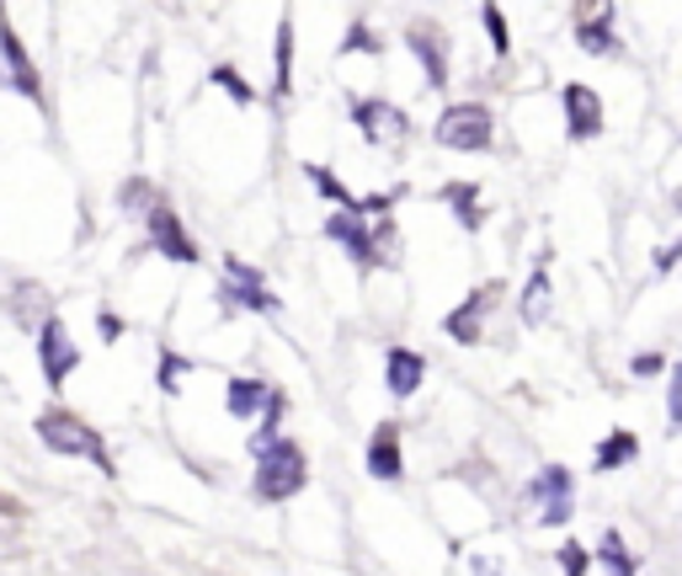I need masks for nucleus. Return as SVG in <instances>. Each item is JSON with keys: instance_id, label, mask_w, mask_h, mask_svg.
I'll use <instances>...</instances> for the list:
<instances>
[{"instance_id": "obj_21", "label": "nucleus", "mask_w": 682, "mask_h": 576, "mask_svg": "<svg viewBox=\"0 0 682 576\" xmlns=\"http://www.w3.org/2000/svg\"><path fill=\"white\" fill-rule=\"evenodd\" d=\"M443 198L453 203V219H459L464 230H480V219H485V213L475 209V187H448Z\"/></svg>"}, {"instance_id": "obj_5", "label": "nucleus", "mask_w": 682, "mask_h": 576, "mask_svg": "<svg viewBox=\"0 0 682 576\" xmlns=\"http://www.w3.org/2000/svg\"><path fill=\"white\" fill-rule=\"evenodd\" d=\"M326 235L342 245L353 262H363V268H374V262H379V245H374V235L363 230V213H357V209H336V213H330Z\"/></svg>"}, {"instance_id": "obj_22", "label": "nucleus", "mask_w": 682, "mask_h": 576, "mask_svg": "<svg viewBox=\"0 0 682 576\" xmlns=\"http://www.w3.org/2000/svg\"><path fill=\"white\" fill-rule=\"evenodd\" d=\"M309 182L321 187V192H326L330 203H336V209H357L363 213V198H353V192H347V187L336 182V177H330V171H321V166H309Z\"/></svg>"}, {"instance_id": "obj_8", "label": "nucleus", "mask_w": 682, "mask_h": 576, "mask_svg": "<svg viewBox=\"0 0 682 576\" xmlns=\"http://www.w3.org/2000/svg\"><path fill=\"white\" fill-rule=\"evenodd\" d=\"M224 273H230V283H224V300L230 304H240V310H277V300L262 289V273H256V268L224 262Z\"/></svg>"}, {"instance_id": "obj_1", "label": "nucleus", "mask_w": 682, "mask_h": 576, "mask_svg": "<svg viewBox=\"0 0 682 576\" xmlns=\"http://www.w3.org/2000/svg\"><path fill=\"white\" fill-rule=\"evenodd\" d=\"M304 481H309V470H304L298 443L277 438L272 449L256 454V496H262V502H288V496L304 491Z\"/></svg>"}, {"instance_id": "obj_7", "label": "nucleus", "mask_w": 682, "mask_h": 576, "mask_svg": "<svg viewBox=\"0 0 682 576\" xmlns=\"http://www.w3.org/2000/svg\"><path fill=\"white\" fill-rule=\"evenodd\" d=\"M145 219H149V241H155L160 256H171V262H198V245H192V235L181 230V219L166 209V203H155Z\"/></svg>"}, {"instance_id": "obj_16", "label": "nucleus", "mask_w": 682, "mask_h": 576, "mask_svg": "<svg viewBox=\"0 0 682 576\" xmlns=\"http://www.w3.org/2000/svg\"><path fill=\"white\" fill-rule=\"evenodd\" d=\"M0 54L11 60V75H17L11 86H17V92H28V96H38V81H32V64H28V54L17 49V38H11V28H6V22H0Z\"/></svg>"}, {"instance_id": "obj_10", "label": "nucleus", "mask_w": 682, "mask_h": 576, "mask_svg": "<svg viewBox=\"0 0 682 576\" xmlns=\"http://www.w3.org/2000/svg\"><path fill=\"white\" fill-rule=\"evenodd\" d=\"M353 118L363 123V139H368V145H385V139H400V134H406V113L389 107V102H357Z\"/></svg>"}, {"instance_id": "obj_27", "label": "nucleus", "mask_w": 682, "mask_h": 576, "mask_svg": "<svg viewBox=\"0 0 682 576\" xmlns=\"http://www.w3.org/2000/svg\"><path fill=\"white\" fill-rule=\"evenodd\" d=\"M155 203H160V198H155L145 182H128V187H123V209H128V213H139V219H145Z\"/></svg>"}, {"instance_id": "obj_26", "label": "nucleus", "mask_w": 682, "mask_h": 576, "mask_svg": "<svg viewBox=\"0 0 682 576\" xmlns=\"http://www.w3.org/2000/svg\"><path fill=\"white\" fill-rule=\"evenodd\" d=\"M213 86H219V92H230L235 102H256V92H251V86L240 81V75L230 70V64H219V70H213Z\"/></svg>"}, {"instance_id": "obj_4", "label": "nucleus", "mask_w": 682, "mask_h": 576, "mask_svg": "<svg viewBox=\"0 0 682 576\" xmlns=\"http://www.w3.org/2000/svg\"><path fill=\"white\" fill-rule=\"evenodd\" d=\"M38 358H43V379L60 390L64 379L75 374V364H81V347L70 342V332H64V321H49L43 326V336H38Z\"/></svg>"}, {"instance_id": "obj_14", "label": "nucleus", "mask_w": 682, "mask_h": 576, "mask_svg": "<svg viewBox=\"0 0 682 576\" xmlns=\"http://www.w3.org/2000/svg\"><path fill=\"white\" fill-rule=\"evenodd\" d=\"M634 454H640V438L619 427V432H608V438L597 443V470H623Z\"/></svg>"}, {"instance_id": "obj_17", "label": "nucleus", "mask_w": 682, "mask_h": 576, "mask_svg": "<svg viewBox=\"0 0 682 576\" xmlns=\"http://www.w3.org/2000/svg\"><path fill=\"white\" fill-rule=\"evenodd\" d=\"M544 315H549V273H534L528 289H523V321L544 326Z\"/></svg>"}, {"instance_id": "obj_34", "label": "nucleus", "mask_w": 682, "mask_h": 576, "mask_svg": "<svg viewBox=\"0 0 682 576\" xmlns=\"http://www.w3.org/2000/svg\"><path fill=\"white\" fill-rule=\"evenodd\" d=\"M118 332H123L118 315H102V342H118Z\"/></svg>"}, {"instance_id": "obj_29", "label": "nucleus", "mask_w": 682, "mask_h": 576, "mask_svg": "<svg viewBox=\"0 0 682 576\" xmlns=\"http://www.w3.org/2000/svg\"><path fill=\"white\" fill-rule=\"evenodd\" d=\"M181 374H187V358H171V353H166V358H160V390L177 395L181 390Z\"/></svg>"}, {"instance_id": "obj_2", "label": "nucleus", "mask_w": 682, "mask_h": 576, "mask_svg": "<svg viewBox=\"0 0 682 576\" xmlns=\"http://www.w3.org/2000/svg\"><path fill=\"white\" fill-rule=\"evenodd\" d=\"M491 134H496V123H491V107H480V102H453V107H443V118L432 123V139L443 150H464V155L485 150Z\"/></svg>"}, {"instance_id": "obj_3", "label": "nucleus", "mask_w": 682, "mask_h": 576, "mask_svg": "<svg viewBox=\"0 0 682 576\" xmlns=\"http://www.w3.org/2000/svg\"><path fill=\"white\" fill-rule=\"evenodd\" d=\"M38 438H43L54 454H86L96 470L113 475V459H107V449H102V438H96L86 422H75L70 411H43V417H38Z\"/></svg>"}, {"instance_id": "obj_11", "label": "nucleus", "mask_w": 682, "mask_h": 576, "mask_svg": "<svg viewBox=\"0 0 682 576\" xmlns=\"http://www.w3.org/2000/svg\"><path fill=\"white\" fill-rule=\"evenodd\" d=\"M400 427L395 422H385L374 438H368V475L374 481H400Z\"/></svg>"}, {"instance_id": "obj_31", "label": "nucleus", "mask_w": 682, "mask_h": 576, "mask_svg": "<svg viewBox=\"0 0 682 576\" xmlns=\"http://www.w3.org/2000/svg\"><path fill=\"white\" fill-rule=\"evenodd\" d=\"M560 566L570 576H581L587 566H592V555H587V545H576V540H570V545H560Z\"/></svg>"}, {"instance_id": "obj_18", "label": "nucleus", "mask_w": 682, "mask_h": 576, "mask_svg": "<svg viewBox=\"0 0 682 576\" xmlns=\"http://www.w3.org/2000/svg\"><path fill=\"white\" fill-rule=\"evenodd\" d=\"M294 92V22L283 17V28H277V96Z\"/></svg>"}, {"instance_id": "obj_12", "label": "nucleus", "mask_w": 682, "mask_h": 576, "mask_svg": "<svg viewBox=\"0 0 682 576\" xmlns=\"http://www.w3.org/2000/svg\"><path fill=\"white\" fill-rule=\"evenodd\" d=\"M272 400L277 395H272L267 379H230V390H224V406H230V417H240V422H256Z\"/></svg>"}, {"instance_id": "obj_23", "label": "nucleus", "mask_w": 682, "mask_h": 576, "mask_svg": "<svg viewBox=\"0 0 682 576\" xmlns=\"http://www.w3.org/2000/svg\"><path fill=\"white\" fill-rule=\"evenodd\" d=\"M534 496L538 502H549V496H570V470H560V464H544L534 481Z\"/></svg>"}, {"instance_id": "obj_13", "label": "nucleus", "mask_w": 682, "mask_h": 576, "mask_svg": "<svg viewBox=\"0 0 682 576\" xmlns=\"http://www.w3.org/2000/svg\"><path fill=\"white\" fill-rule=\"evenodd\" d=\"M411 54L421 60V70H427V86H448V60H443V43L432 38L427 28H411Z\"/></svg>"}, {"instance_id": "obj_30", "label": "nucleus", "mask_w": 682, "mask_h": 576, "mask_svg": "<svg viewBox=\"0 0 682 576\" xmlns=\"http://www.w3.org/2000/svg\"><path fill=\"white\" fill-rule=\"evenodd\" d=\"M570 513H576V507H570V496H549V502H544V513H538V523H544V528H555V523H570Z\"/></svg>"}, {"instance_id": "obj_24", "label": "nucleus", "mask_w": 682, "mask_h": 576, "mask_svg": "<svg viewBox=\"0 0 682 576\" xmlns=\"http://www.w3.org/2000/svg\"><path fill=\"white\" fill-rule=\"evenodd\" d=\"M485 32H491V49H496V60H506V49H512V38H506V17H502V6L496 0H485Z\"/></svg>"}, {"instance_id": "obj_25", "label": "nucleus", "mask_w": 682, "mask_h": 576, "mask_svg": "<svg viewBox=\"0 0 682 576\" xmlns=\"http://www.w3.org/2000/svg\"><path fill=\"white\" fill-rule=\"evenodd\" d=\"M667 427L682 432V364H672V379H667Z\"/></svg>"}, {"instance_id": "obj_28", "label": "nucleus", "mask_w": 682, "mask_h": 576, "mask_svg": "<svg viewBox=\"0 0 682 576\" xmlns=\"http://www.w3.org/2000/svg\"><path fill=\"white\" fill-rule=\"evenodd\" d=\"M342 54H379V38L368 28H353L347 38H342Z\"/></svg>"}, {"instance_id": "obj_6", "label": "nucleus", "mask_w": 682, "mask_h": 576, "mask_svg": "<svg viewBox=\"0 0 682 576\" xmlns=\"http://www.w3.org/2000/svg\"><path fill=\"white\" fill-rule=\"evenodd\" d=\"M565 102V123H570V139H597L602 134V96L592 86H581V81H570L560 92Z\"/></svg>"}, {"instance_id": "obj_33", "label": "nucleus", "mask_w": 682, "mask_h": 576, "mask_svg": "<svg viewBox=\"0 0 682 576\" xmlns=\"http://www.w3.org/2000/svg\"><path fill=\"white\" fill-rule=\"evenodd\" d=\"M661 358H655V353H640V358H634V374H661Z\"/></svg>"}, {"instance_id": "obj_20", "label": "nucleus", "mask_w": 682, "mask_h": 576, "mask_svg": "<svg viewBox=\"0 0 682 576\" xmlns=\"http://www.w3.org/2000/svg\"><path fill=\"white\" fill-rule=\"evenodd\" d=\"M597 561H602V566H613V572H634V555H629V549H623V540H619V528H608V534H602V540H597Z\"/></svg>"}, {"instance_id": "obj_32", "label": "nucleus", "mask_w": 682, "mask_h": 576, "mask_svg": "<svg viewBox=\"0 0 682 576\" xmlns=\"http://www.w3.org/2000/svg\"><path fill=\"white\" fill-rule=\"evenodd\" d=\"M682 262V241H672V245H661V256H655V268L667 273V268H678Z\"/></svg>"}, {"instance_id": "obj_9", "label": "nucleus", "mask_w": 682, "mask_h": 576, "mask_svg": "<svg viewBox=\"0 0 682 576\" xmlns=\"http://www.w3.org/2000/svg\"><path fill=\"white\" fill-rule=\"evenodd\" d=\"M421 379H427V358L421 353H411V347H389L385 353V385L389 395H416L421 390Z\"/></svg>"}, {"instance_id": "obj_19", "label": "nucleus", "mask_w": 682, "mask_h": 576, "mask_svg": "<svg viewBox=\"0 0 682 576\" xmlns=\"http://www.w3.org/2000/svg\"><path fill=\"white\" fill-rule=\"evenodd\" d=\"M576 49H581V54H597V60H602V54H613L619 43H613L608 22H581V28H576Z\"/></svg>"}, {"instance_id": "obj_15", "label": "nucleus", "mask_w": 682, "mask_h": 576, "mask_svg": "<svg viewBox=\"0 0 682 576\" xmlns=\"http://www.w3.org/2000/svg\"><path fill=\"white\" fill-rule=\"evenodd\" d=\"M485 304H491V294H485V289H480L475 300L459 304V310L448 315V336H453V342H475V336H480V310H485Z\"/></svg>"}]
</instances>
